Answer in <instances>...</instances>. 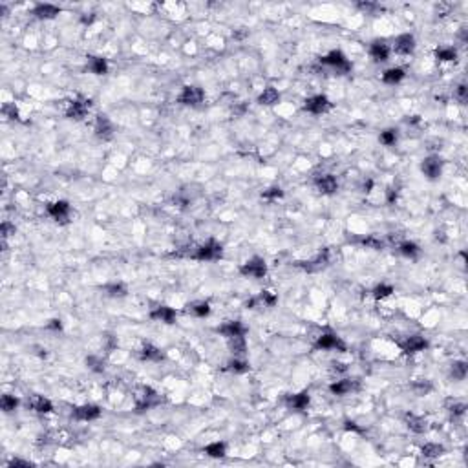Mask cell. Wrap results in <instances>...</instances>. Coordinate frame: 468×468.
<instances>
[{"label": "cell", "instance_id": "816d5d0a", "mask_svg": "<svg viewBox=\"0 0 468 468\" xmlns=\"http://www.w3.org/2000/svg\"><path fill=\"white\" fill-rule=\"evenodd\" d=\"M346 428H348V430H355V432H358V428L355 426V423H346Z\"/></svg>", "mask_w": 468, "mask_h": 468}, {"label": "cell", "instance_id": "ffe728a7", "mask_svg": "<svg viewBox=\"0 0 468 468\" xmlns=\"http://www.w3.org/2000/svg\"><path fill=\"white\" fill-rule=\"evenodd\" d=\"M61 13V7L53 6V4H39V6L33 9V15L37 19H55L57 15Z\"/></svg>", "mask_w": 468, "mask_h": 468}, {"label": "cell", "instance_id": "f1b7e54d", "mask_svg": "<svg viewBox=\"0 0 468 468\" xmlns=\"http://www.w3.org/2000/svg\"><path fill=\"white\" fill-rule=\"evenodd\" d=\"M187 311H189L190 314L201 318V316H207V314L210 313V306L207 302H194V304H189V306H187Z\"/></svg>", "mask_w": 468, "mask_h": 468}, {"label": "cell", "instance_id": "7402d4cb", "mask_svg": "<svg viewBox=\"0 0 468 468\" xmlns=\"http://www.w3.org/2000/svg\"><path fill=\"white\" fill-rule=\"evenodd\" d=\"M28 404L31 406V410H35V412H39V413H49L51 410H53L51 402H49L48 399L41 397V395H33V397L29 399Z\"/></svg>", "mask_w": 468, "mask_h": 468}, {"label": "cell", "instance_id": "e0dca14e", "mask_svg": "<svg viewBox=\"0 0 468 468\" xmlns=\"http://www.w3.org/2000/svg\"><path fill=\"white\" fill-rule=\"evenodd\" d=\"M286 404L291 408V410H306L309 406V393L308 391H302V393H294V395H289L286 399Z\"/></svg>", "mask_w": 468, "mask_h": 468}, {"label": "cell", "instance_id": "484cf974", "mask_svg": "<svg viewBox=\"0 0 468 468\" xmlns=\"http://www.w3.org/2000/svg\"><path fill=\"white\" fill-rule=\"evenodd\" d=\"M227 340H229V350H231L234 355H244L245 350H247V342H245L244 335L231 336V338H227Z\"/></svg>", "mask_w": 468, "mask_h": 468}, {"label": "cell", "instance_id": "8992f818", "mask_svg": "<svg viewBox=\"0 0 468 468\" xmlns=\"http://www.w3.org/2000/svg\"><path fill=\"white\" fill-rule=\"evenodd\" d=\"M329 106H331V103H329V99L326 97V95H313V97H309L308 101H306L304 108H306V112L320 115V113L328 112Z\"/></svg>", "mask_w": 468, "mask_h": 468}, {"label": "cell", "instance_id": "ee69618b", "mask_svg": "<svg viewBox=\"0 0 468 468\" xmlns=\"http://www.w3.org/2000/svg\"><path fill=\"white\" fill-rule=\"evenodd\" d=\"M448 408H450V412L454 413V415H463L465 410H467V404H465V402H454V404H450Z\"/></svg>", "mask_w": 468, "mask_h": 468}, {"label": "cell", "instance_id": "7a4b0ae2", "mask_svg": "<svg viewBox=\"0 0 468 468\" xmlns=\"http://www.w3.org/2000/svg\"><path fill=\"white\" fill-rule=\"evenodd\" d=\"M240 273L244 274V276H251V278H264L267 273V266H266V262H264V258L254 256V258L245 262L244 266L240 267Z\"/></svg>", "mask_w": 468, "mask_h": 468}, {"label": "cell", "instance_id": "8d00e7d4", "mask_svg": "<svg viewBox=\"0 0 468 468\" xmlns=\"http://www.w3.org/2000/svg\"><path fill=\"white\" fill-rule=\"evenodd\" d=\"M391 293H393V287L388 286V284H380V286H377L373 289V296H375V298H386V296H390Z\"/></svg>", "mask_w": 468, "mask_h": 468}, {"label": "cell", "instance_id": "ba28073f", "mask_svg": "<svg viewBox=\"0 0 468 468\" xmlns=\"http://www.w3.org/2000/svg\"><path fill=\"white\" fill-rule=\"evenodd\" d=\"M91 103L88 101V99H75V101H71L70 106H68V112H66V115L70 119H83L86 113H88V110H90Z\"/></svg>", "mask_w": 468, "mask_h": 468}, {"label": "cell", "instance_id": "603a6c76", "mask_svg": "<svg viewBox=\"0 0 468 468\" xmlns=\"http://www.w3.org/2000/svg\"><path fill=\"white\" fill-rule=\"evenodd\" d=\"M278 101H280L278 90H274V88H271V86L262 91V93H260V97H258L260 105H266V106H273V105H276Z\"/></svg>", "mask_w": 468, "mask_h": 468}, {"label": "cell", "instance_id": "5bb4252c", "mask_svg": "<svg viewBox=\"0 0 468 468\" xmlns=\"http://www.w3.org/2000/svg\"><path fill=\"white\" fill-rule=\"evenodd\" d=\"M316 189L320 190L322 194H333L338 189V183H336L335 176L331 174H322L316 178Z\"/></svg>", "mask_w": 468, "mask_h": 468}, {"label": "cell", "instance_id": "30bf717a", "mask_svg": "<svg viewBox=\"0 0 468 468\" xmlns=\"http://www.w3.org/2000/svg\"><path fill=\"white\" fill-rule=\"evenodd\" d=\"M48 214L55 222H61V223H64L66 220H68V216H70V205H68V201H55L51 203L48 207Z\"/></svg>", "mask_w": 468, "mask_h": 468}, {"label": "cell", "instance_id": "9c48e42d", "mask_svg": "<svg viewBox=\"0 0 468 468\" xmlns=\"http://www.w3.org/2000/svg\"><path fill=\"white\" fill-rule=\"evenodd\" d=\"M135 401H137V412H145L147 408L157 404V393L152 388H141V395H137Z\"/></svg>", "mask_w": 468, "mask_h": 468}, {"label": "cell", "instance_id": "4dcf8cb0", "mask_svg": "<svg viewBox=\"0 0 468 468\" xmlns=\"http://www.w3.org/2000/svg\"><path fill=\"white\" fill-rule=\"evenodd\" d=\"M205 454L210 457H223L225 455V445L223 443H210L205 446Z\"/></svg>", "mask_w": 468, "mask_h": 468}, {"label": "cell", "instance_id": "f907efd6", "mask_svg": "<svg viewBox=\"0 0 468 468\" xmlns=\"http://www.w3.org/2000/svg\"><path fill=\"white\" fill-rule=\"evenodd\" d=\"M48 328H51V329H61L63 326H61V320H51V324H49Z\"/></svg>", "mask_w": 468, "mask_h": 468}, {"label": "cell", "instance_id": "9a60e30c", "mask_svg": "<svg viewBox=\"0 0 468 468\" xmlns=\"http://www.w3.org/2000/svg\"><path fill=\"white\" fill-rule=\"evenodd\" d=\"M370 55L373 61H377V63H384V61L390 59V46L382 41H375L370 48Z\"/></svg>", "mask_w": 468, "mask_h": 468}, {"label": "cell", "instance_id": "d590c367", "mask_svg": "<svg viewBox=\"0 0 468 468\" xmlns=\"http://www.w3.org/2000/svg\"><path fill=\"white\" fill-rule=\"evenodd\" d=\"M399 251L402 252L404 256H417L419 254V247L412 242H404V244L399 245Z\"/></svg>", "mask_w": 468, "mask_h": 468}, {"label": "cell", "instance_id": "277c9868", "mask_svg": "<svg viewBox=\"0 0 468 468\" xmlns=\"http://www.w3.org/2000/svg\"><path fill=\"white\" fill-rule=\"evenodd\" d=\"M203 97H205V93H203L201 88H198V86H185L181 93H179L178 101L185 106H198L203 101Z\"/></svg>", "mask_w": 468, "mask_h": 468}, {"label": "cell", "instance_id": "83f0119b", "mask_svg": "<svg viewBox=\"0 0 468 468\" xmlns=\"http://www.w3.org/2000/svg\"><path fill=\"white\" fill-rule=\"evenodd\" d=\"M404 79V70L402 68H390L382 73V81L386 84H397Z\"/></svg>", "mask_w": 468, "mask_h": 468}, {"label": "cell", "instance_id": "cb8c5ba5", "mask_svg": "<svg viewBox=\"0 0 468 468\" xmlns=\"http://www.w3.org/2000/svg\"><path fill=\"white\" fill-rule=\"evenodd\" d=\"M406 423H408V428L415 433H423L426 432L428 423L423 417H417V415H406Z\"/></svg>", "mask_w": 468, "mask_h": 468}, {"label": "cell", "instance_id": "ab89813d", "mask_svg": "<svg viewBox=\"0 0 468 468\" xmlns=\"http://www.w3.org/2000/svg\"><path fill=\"white\" fill-rule=\"evenodd\" d=\"M256 300H258V304L262 302L264 306H274V304H276V296H274L271 291H264Z\"/></svg>", "mask_w": 468, "mask_h": 468}, {"label": "cell", "instance_id": "7c38bea8", "mask_svg": "<svg viewBox=\"0 0 468 468\" xmlns=\"http://www.w3.org/2000/svg\"><path fill=\"white\" fill-rule=\"evenodd\" d=\"M426 346H428L426 340L421 335H412V336H408L404 342H401L402 351H404V353H410V355H412V353H419V351H423Z\"/></svg>", "mask_w": 468, "mask_h": 468}, {"label": "cell", "instance_id": "f35d334b", "mask_svg": "<svg viewBox=\"0 0 468 468\" xmlns=\"http://www.w3.org/2000/svg\"><path fill=\"white\" fill-rule=\"evenodd\" d=\"M86 364H88V368L93 371H103L105 370V362L99 358V357H88L86 358Z\"/></svg>", "mask_w": 468, "mask_h": 468}, {"label": "cell", "instance_id": "d6a6232c", "mask_svg": "<svg viewBox=\"0 0 468 468\" xmlns=\"http://www.w3.org/2000/svg\"><path fill=\"white\" fill-rule=\"evenodd\" d=\"M450 373H452V377H454L455 380H463V379L467 377V362H454Z\"/></svg>", "mask_w": 468, "mask_h": 468}, {"label": "cell", "instance_id": "1f68e13d", "mask_svg": "<svg viewBox=\"0 0 468 468\" xmlns=\"http://www.w3.org/2000/svg\"><path fill=\"white\" fill-rule=\"evenodd\" d=\"M435 57L439 61H455L457 59V51L454 48H437L435 49Z\"/></svg>", "mask_w": 468, "mask_h": 468}, {"label": "cell", "instance_id": "c3c4849f", "mask_svg": "<svg viewBox=\"0 0 468 468\" xmlns=\"http://www.w3.org/2000/svg\"><path fill=\"white\" fill-rule=\"evenodd\" d=\"M9 232H13V234H15V227H13V225H9V223H4V225H2V238L11 236Z\"/></svg>", "mask_w": 468, "mask_h": 468}, {"label": "cell", "instance_id": "bcb514c9", "mask_svg": "<svg viewBox=\"0 0 468 468\" xmlns=\"http://www.w3.org/2000/svg\"><path fill=\"white\" fill-rule=\"evenodd\" d=\"M364 245H370V247H373V249H380V247H382V242L377 240V238L370 236V238L364 240Z\"/></svg>", "mask_w": 468, "mask_h": 468}, {"label": "cell", "instance_id": "f6af8a7d", "mask_svg": "<svg viewBox=\"0 0 468 468\" xmlns=\"http://www.w3.org/2000/svg\"><path fill=\"white\" fill-rule=\"evenodd\" d=\"M455 95H457V99L465 105V103H467V86H465V84H459L457 90H455Z\"/></svg>", "mask_w": 468, "mask_h": 468}, {"label": "cell", "instance_id": "f546056e", "mask_svg": "<svg viewBox=\"0 0 468 468\" xmlns=\"http://www.w3.org/2000/svg\"><path fill=\"white\" fill-rule=\"evenodd\" d=\"M443 452H445V448L437 445V443H428V445L423 446V455L424 457H439V455H443Z\"/></svg>", "mask_w": 468, "mask_h": 468}, {"label": "cell", "instance_id": "681fc988", "mask_svg": "<svg viewBox=\"0 0 468 468\" xmlns=\"http://www.w3.org/2000/svg\"><path fill=\"white\" fill-rule=\"evenodd\" d=\"M9 467H31V463L22 461V459H13V461H9Z\"/></svg>", "mask_w": 468, "mask_h": 468}, {"label": "cell", "instance_id": "d4e9b609", "mask_svg": "<svg viewBox=\"0 0 468 468\" xmlns=\"http://www.w3.org/2000/svg\"><path fill=\"white\" fill-rule=\"evenodd\" d=\"M141 358H143V360L159 362V360H163V353H161V350H157L156 346H152V344H147V346L141 350Z\"/></svg>", "mask_w": 468, "mask_h": 468}, {"label": "cell", "instance_id": "836d02e7", "mask_svg": "<svg viewBox=\"0 0 468 468\" xmlns=\"http://www.w3.org/2000/svg\"><path fill=\"white\" fill-rule=\"evenodd\" d=\"M105 291L110 294V296H113V298H121V296L126 294V287L123 286V284H110V286L105 287Z\"/></svg>", "mask_w": 468, "mask_h": 468}, {"label": "cell", "instance_id": "44dd1931", "mask_svg": "<svg viewBox=\"0 0 468 468\" xmlns=\"http://www.w3.org/2000/svg\"><path fill=\"white\" fill-rule=\"evenodd\" d=\"M357 388V380H353V379H344V380H336L335 384H331V393H335V395H348L350 391H353Z\"/></svg>", "mask_w": 468, "mask_h": 468}, {"label": "cell", "instance_id": "ac0fdd59", "mask_svg": "<svg viewBox=\"0 0 468 468\" xmlns=\"http://www.w3.org/2000/svg\"><path fill=\"white\" fill-rule=\"evenodd\" d=\"M150 318L157 322H165V324H174L176 311L172 308H167V306H159L150 313Z\"/></svg>", "mask_w": 468, "mask_h": 468}, {"label": "cell", "instance_id": "e575fe53", "mask_svg": "<svg viewBox=\"0 0 468 468\" xmlns=\"http://www.w3.org/2000/svg\"><path fill=\"white\" fill-rule=\"evenodd\" d=\"M0 406H2L4 412H13L15 408L19 406V399L13 397V395H4L2 401H0Z\"/></svg>", "mask_w": 468, "mask_h": 468}, {"label": "cell", "instance_id": "4fadbf2b", "mask_svg": "<svg viewBox=\"0 0 468 468\" xmlns=\"http://www.w3.org/2000/svg\"><path fill=\"white\" fill-rule=\"evenodd\" d=\"M393 49L401 53V55H410L413 49H415V39L410 33H404V35H399L395 39V46Z\"/></svg>", "mask_w": 468, "mask_h": 468}, {"label": "cell", "instance_id": "3957f363", "mask_svg": "<svg viewBox=\"0 0 468 468\" xmlns=\"http://www.w3.org/2000/svg\"><path fill=\"white\" fill-rule=\"evenodd\" d=\"M222 245L218 244V242H214V240H210V242H207L205 245H201V247H198L194 252V258L196 260H218L220 256H222Z\"/></svg>", "mask_w": 468, "mask_h": 468}, {"label": "cell", "instance_id": "7dc6e473", "mask_svg": "<svg viewBox=\"0 0 468 468\" xmlns=\"http://www.w3.org/2000/svg\"><path fill=\"white\" fill-rule=\"evenodd\" d=\"M4 113L9 115V119H19V112H17V108H15L13 105L4 106Z\"/></svg>", "mask_w": 468, "mask_h": 468}, {"label": "cell", "instance_id": "8fae6325", "mask_svg": "<svg viewBox=\"0 0 468 468\" xmlns=\"http://www.w3.org/2000/svg\"><path fill=\"white\" fill-rule=\"evenodd\" d=\"M73 417L79 421H95L101 417V410H99V406L84 404L73 410Z\"/></svg>", "mask_w": 468, "mask_h": 468}, {"label": "cell", "instance_id": "74e56055", "mask_svg": "<svg viewBox=\"0 0 468 468\" xmlns=\"http://www.w3.org/2000/svg\"><path fill=\"white\" fill-rule=\"evenodd\" d=\"M395 141H397V132H395V130H384V132L380 134V143L386 145V147L395 145Z\"/></svg>", "mask_w": 468, "mask_h": 468}, {"label": "cell", "instance_id": "5b68a950", "mask_svg": "<svg viewBox=\"0 0 468 468\" xmlns=\"http://www.w3.org/2000/svg\"><path fill=\"white\" fill-rule=\"evenodd\" d=\"M316 350H338V351H346V344L340 340V336L333 335V333H324L318 336L316 340Z\"/></svg>", "mask_w": 468, "mask_h": 468}, {"label": "cell", "instance_id": "7bdbcfd3", "mask_svg": "<svg viewBox=\"0 0 468 468\" xmlns=\"http://www.w3.org/2000/svg\"><path fill=\"white\" fill-rule=\"evenodd\" d=\"M413 390H415L417 395H424L426 391L432 390V386L428 384V382H415V384H413Z\"/></svg>", "mask_w": 468, "mask_h": 468}, {"label": "cell", "instance_id": "52a82bcc", "mask_svg": "<svg viewBox=\"0 0 468 468\" xmlns=\"http://www.w3.org/2000/svg\"><path fill=\"white\" fill-rule=\"evenodd\" d=\"M421 170L428 179H437L441 176V170H443V163L437 156H430L421 163Z\"/></svg>", "mask_w": 468, "mask_h": 468}, {"label": "cell", "instance_id": "4316f807", "mask_svg": "<svg viewBox=\"0 0 468 468\" xmlns=\"http://www.w3.org/2000/svg\"><path fill=\"white\" fill-rule=\"evenodd\" d=\"M88 68H90V71L95 73V75H105L106 71H108V64H106V61L101 59V57H90Z\"/></svg>", "mask_w": 468, "mask_h": 468}, {"label": "cell", "instance_id": "b9f144b4", "mask_svg": "<svg viewBox=\"0 0 468 468\" xmlns=\"http://www.w3.org/2000/svg\"><path fill=\"white\" fill-rule=\"evenodd\" d=\"M229 370H232V371H236V373H242V371H245L247 370V362H244V360H231L229 362Z\"/></svg>", "mask_w": 468, "mask_h": 468}, {"label": "cell", "instance_id": "d6986e66", "mask_svg": "<svg viewBox=\"0 0 468 468\" xmlns=\"http://www.w3.org/2000/svg\"><path fill=\"white\" fill-rule=\"evenodd\" d=\"M222 335L225 336V338H231V336H238V335H245V328L242 322L238 320H232V322H227V324H223L222 328L218 329Z\"/></svg>", "mask_w": 468, "mask_h": 468}, {"label": "cell", "instance_id": "60d3db41", "mask_svg": "<svg viewBox=\"0 0 468 468\" xmlns=\"http://www.w3.org/2000/svg\"><path fill=\"white\" fill-rule=\"evenodd\" d=\"M284 196V192H282V189H278V187H273V189H267L264 194H262V198H266V200H278V198H282Z\"/></svg>", "mask_w": 468, "mask_h": 468}, {"label": "cell", "instance_id": "2e32d148", "mask_svg": "<svg viewBox=\"0 0 468 468\" xmlns=\"http://www.w3.org/2000/svg\"><path fill=\"white\" fill-rule=\"evenodd\" d=\"M112 132H113V126L112 123H110V119L106 117V115H97V121H95V134H97V137H101V139H110V137H112Z\"/></svg>", "mask_w": 468, "mask_h": 468}, {"label": "cell", "instance_id": "6da1fadb", "mask_svg": "<svg viewBox=\"0 0 468 468\" xmlns=\"http://www.w3.org/2000/svg\"><path fill=\"white\" fill-rule=\"evenodd\" d=\"M322 64H326V66H331V68H335V71L338 73V75H344V73H348V71L351 70V64L348 63V59H346V55H344L342 51H331V53H328V55H324L320 59Z\"/></svg>", "mask_w": 468, "mask_h": 468}]
</instances>
